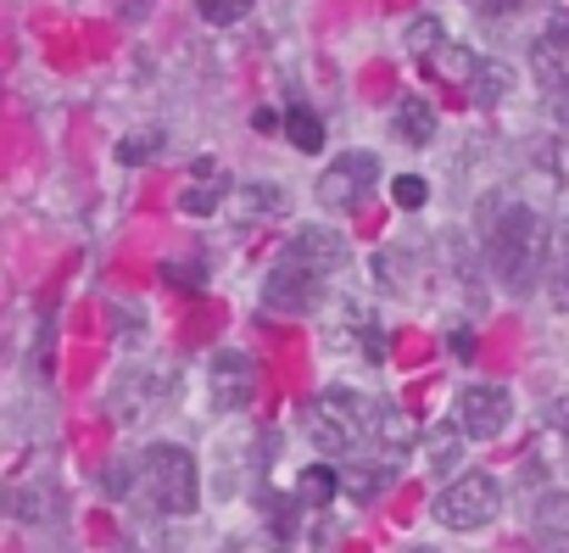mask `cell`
<instances>
[{
  "label": "cell",
  "instance_id": "cell-9",
  "mask_svg": "<svg viewBox=\"0 0 569 553\" xmlns=\"http://www.w3.org/2000/svg\"><path fill=\"white\" fill-rule=\"evenodd\" d=\"M207 386H212V403H218L223 414H234V408H246L251 392H257V364H251L240 347H218V353H212V369H207Z\"/></svg>",
  "mask_w": 569,
  "mask_h": 553
},
{
  "label": "cell",
  "instance_id": "cell-23",
  "mask_svg": "<svg viewBox=\"0 0 569 553\" xmlns=\"http://www.w3.org/2000/svg\"><path fill=\"white\" fill-rule=\"evenodd\" d=\"M157 157V135H123V146H118V162H151Z\"/></svg>",
  "mask_w": 569,
  "mask_h": 553
},
{
  "label": "cell",
  "instance_id": "cell-21",
  "mask_svg": "<svg viewBox=\"0 0 569 553\" xmlns=\"http://www.w3.org/2000/svg\"><path fill=\"white\" fill-rule=\"evenodd\" d=\"M196 12H201L212 29H234V23L251 12V0H196Z\"/></svg>",
  "mask_w": 569,
  "mask_h": 553
},
{
  "label": "cell",
  "instance_id": "cell-26",
  "mask_svg": "<svg viewBox=\"0 0 569 553\" xmlns=\"http://www.w3.org/2000/svg\"><path fill=\"white\" fill-rule=\"evenodd\" d=\"M563 151H569V107H563Z\"/></svg>",
  "mask_w": 569,
  "mask_h": 553
},
{
  "label": "cell",
  "instance_id": "cell-11",
  "mask_svg": "<svg viewBox=\"0 0 569 553\" xmlns=\"http://www.w3.org/2000/svg\"><path fill=\"white\" fill-rule=\"evenodd\" d=\"M223 213H229L234 224H268V218H279V213H284V190H279V185H262V179L234 185Z\"/></svg>",
  "mask_w": 569,
  "mask_h": 553
},
{
  "label": "cell",
  "instance_id": "cell-8",
  "mask_svg": "<svg viewBox=\"0 0 569 553\" xmlns=\"http://www.w3.org/2000/svg\"><path fill=\"white\" fill-rule=\"evenodd\" d=\"M347 257H352L347 235H336V229H325V224L297 229L291 240H284V251H279V263H297V268H308V274H336V268H347Z\"/></svg>",
  "mask_w": 569,
  "mask_h": 553
},
{
  "label": "cell",
  "instance_id": "cell-18",
  "mask_svg": "<svg viewBox=\"0 0 569 553\" xmlns=\"http://www.w3.org/2000/svg\"><path fill=\"white\" fill-rule=\"evenodd\" d=\"M536 525L547 531V542H569V492H547L536 503Z\"/></svg>",
  "mask_w": 569,
  "mask_h": 553
},
{
  "label": "cell",
  "instance_id": "cell-16",
  "mask_svg": "<svg viewBox=\"0 0 569 553\" xmlns=\"http://www.w3.org/2000/svg\"><path fill=\"white\" fill-rule=\"evenodd\" d=\"M402 46H408V57H441V51H447V23L425 12V18H413V23H408Z\"/></svg>",
  "mask_w": 569,
  "mask_h": 553
},
{
  "label": "cell",
  "instance_id": "cell-20",
  "mask_svg": "<svg viewBox=\"0 0 569 553\" xmlns=\"http://www.w3.org/2000/svg\"><path fill=\"white\" fill-rule=\"evenodd\" d=\"M380 486H386V475H380V470H369V464H347V470H341V492H347V497H358V503H369Z\"/></svg>",
  "mask_w": 569,
  "mask_h": 553
},
{
  "label": "cell",
  "instance_id": "cell-15",
  "mask_svg": "<svg viewBox=\"0 0 569 553\" xmlns=\"http://www.w3.org/2000/svg\"><path fill=\"white\" fill-rule=\"evenodd\" d=\"M336 492H341V470H330V464H308V470L297 475V497H302L308 508H330Z\"/></svg>",
  "mask_w": 569,
  "mask_h": 553
},
{
  "label": "cell",
  "instance_id": "cell-24",
  "mask_svg": "<svg viewBox=\"0 0 569 553\" xmlns=\"http://www.w3.org/2000/svg\"><path fill=\"white\" fill-rule=\"evenodd\" d=\"M547 292H552V303H558V314H569V257L552 268V280H547Z\"/></svg>",
  "mask_w": 569,
  "mask_h": 553
},
{
  "label": "cell",
  "instance_id": "cell-22",
  "mask_svg": "<svg viewBox=\"0 0 569 553\" xmlns=\"http://www.w3.org/2000/svg\"><path fill=\"white\" fill-rule=\"evenodd\" d=\"M391 201H397L402 213H419V207L430 201V185H425L419 174H397V179H391Z\"/></svg>",
  "mask_w": 569,
  "mask_h": 553
},
{
  "label": "cell",
  "instance_id": "cell-3",
  "mask_svg": "<svg viewBox=\"0 0 569 553\" xmlns=\"http://www.w3.org/2000/svg\"><path fill=\"white\" fill-rule=\"evenodd\" d=\"M369 436V403L347 386H325L313 403H308V442L325 453V458H341L352 453L358 442Z\"/></svg>",
  "mask_w": 569,
  "mask_h": 553
},
{
  "label": "cell",
  "instance_id": "cell-6",
  "mask_svg": "<svg viewBox=\"0 0 569 553\" xmlns=\"http://www.w3.org/2000/svg\"><path fill=\"white\" fill-rule=\"evenodd\" d=\"M380 179V157L375 151H341L325 174H319V201L330 213H352Z\"/></svg>",
  "mask_w": 569,
  "mask_h": 553
},
{
  "label": "cell",
  "instance_id": "cell-27",
  "mask_svg": "<svg viewBox=\"0 0 569 553\" xmlns=\"http://www.w3.org/2000/svg\"><path fill=\"white\" fill-rule=\"evenodd\" d=\"M408 553H441V547H425V542H419V547H408Z\"/></svg>",
  "mask_w": 569,
  "mask_h": 553
},
{
  "label": "cell",
  "instance_id": "cell-10",
  "mask_svg": "<svg viewBox=\"0 0 569 553\" xmlns=\"http://www.w3.org/2000/svg\"><path fill=\"white\" fill-rule=\"evenodd\" d=\"M369 442H375L386 458H402V453H413V447L425 442V431H419V419L402 414L397 403H375V408H369Z\"/></svg>",
  "mask_w": 569,
  "mask_h": 553
},
{
  "label": "cell",
  "instance_id": "cell-14",
  "mask_svg": "<svg viewBox=\"0 0 569 553\" xmlns=\"http://www.w3.org/2000/svg\"><path fill=\"white\" fill-rule=\"evenodd\" d=\"M284 140H291L297 151H325V118L308 101H297L291 112H284Z\"/></svg>",
  "mask_w": 569,
  "mask_h": 553
},
{
  "label": "cell",
  "instance_id": "cell-25",
  "mask_svg": "<svg viewBox=\"0 0 569 553\" xmlns=\"http://www.w3.org/2000/svg\"><path fill=\"white\" fill-rule=\"evenodd\" d=\"M475 12H486V18H502V12H519L525 0H469Z\"/></svg>",
  "mask_w": 569,
  "mask_h": 553
},
{
  "label": "cell",
  "instance_id": "cell-7",
  "mask_svg": "<svg viewBox=\"0 0 569 553\" xmlns=\"http://www.w3.org/2000/svg\"><path fill=\"white\" fill-rule=\"evenodd\" d=\"M262 303L273 314H313L325 303V274H308L297 263H273L262 280Z\"/></svg>",
  "mask_w": 569,
  "mask_h": 553
},
{
  "label": "cell",
  "instance_id": "cell-19",
  "mask_svg": "<svg viewBox=\"0 0 569 553\" xmlns=\"http://www.w3.org/2000/svg\"><path fill=\"white\" fill-rule=\"evenodd\" d=\"M179 207H184L190 218H207V213L229 207V190H223V185H212V179H196V185L179 196Z\"/></svg>",
  "mask_w": 569,
  "mask_h": 553
},
{
  "label": "cell",
  "instance_id": "cell-4",
  "mask_svg": "<svg viewBox=\"0 0 569 553\" xmlns=\"http://www.w3.org/2000/svg\"><path fill=\"white\" fill-rule=\"evenodd\" d=\"M497 508H502V486H497L486 470L452 475V481L436 492V503H430V514H436L447 531H480V525L497 520Z\"/></svg>",
  "mask_w": 569,
  "mask_h": 553
},
{
  "label": "cell",
  "instance_id": "cell-1",
  "mask_svg": "<svg viewBox=\"0 0 569 553\" xmlns=\"http://www.w3.org/2000/svg\"><path fill=\"white\" fill-rule=\"evenodd\" d=\"M486 257L497 268V280H508V292H530L541 274V257H547L541 213L525 201H502L491 213V229H486Z\"/></svg>",
  "mask_w": 569,
  "mask_h": 553
},
{
  "label": "cell",
  "instance_id": "cell-5",
  "mask_svg": "<svg viewBox=\"0 0 569 553\" xmlns=\"http://www.w3.org/2000/svg\"><path fill=\"white\" fill-rule=\"evenodd\" d=\"M452 419H458V431H463L469 442H497V436L508 431V419H513V397H508V386H497V381H475V386L458 392Z\"/></svg>",
  "mask_w": 569,
  "mask_h": 553
},
{
  "label": "cell",
  "instance_id": "cell-12",
  "mask_svg": "<svg viewBox=\"0 0 569 553\" xmlns=\"http://www.w3.org/2000/svg\"><path fill=\"white\" fill-rule=\"evenodd\" d=\"M391 129L402 135V146H430V135H436V107H430L425 96H402Z\"/></svg>",
  "mask_w": 569,
  "mask_h": 553
},
{
  "label": "cell",
  "instance_id": "cell-17",
  "mask_svg": "<svg viewBox=\"0 0 569 553\" xmlns=\"http://www.w3.org/2000/svg\"><path fill=\"white\" fill-rule=\"evenodd\" d=\"M425 453H430L425 464H430L436 475L458 470V458H463V431H447V425H441V431H430V436H425Z\"/></svg>",
  "mask_w": 569,
  "mask_h": 553
},
{
  "label": "cell",
  "instance_id": "cell-13",
  "mask_svg": "<svg viewBox=\"0 0 569 553\" xmlns=\"http://www.w3.org/2000/svg\"><path fill=\"white\" fill-rule=\"evenodd\" d=\"M469 90H475V101H480V107H497V101H508V96H513V68L486 57V62H475Z\"/></svg>",
  "mask_w": 569,
  "mask_h": 553
},
{
  "label": "cell",
  "instance_id": "cell-2",
  "mask_svg": "<svg viewBox=\"0 0 569 553\" xmlns=\"http://www.w3.org/2000/svg\"><path fill=\"white\" fill-rule=\"evenodd\" d=\"M134 497L140 508L151 514H190L201 503V470H196V453L179 447V442H157L140 453V470H134Z\"/></svg>",
  "mask_w": 569,
  "mask_h": 553
}]
</instances>
